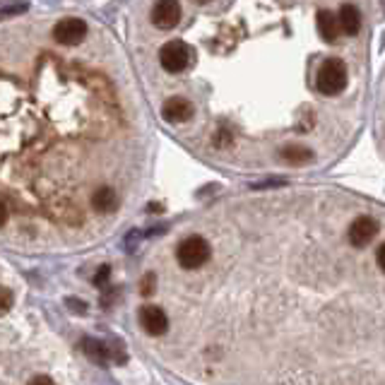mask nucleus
Segmentation results:
<instances>
[{
	"instance_id": "17",
	"label": "nucleus",
	"mask_w": 385,
	"mask_h": 385,
	"mask_svg": "<svg viewBox=\"0 0 385 385\" xmlns=\"http://www.w3.org/2000/svg\"><path fill=\"white\" fill-rule=\"evenodd\" d=\"M10 301H12V294H10V289H3V311L10 309Z\"/></svg>"
},
{
	"instance_id": "9",
	"label": "nucleus",
	"mask_w": 385,
	"mask_h": 385,
	"mask_svg": "<svg viewBox=\"0 0 385 385\" xmlns=\"http://www.w3.org/2000/svg\"><path fill=\"white\" fill-rule=\"evenodd\" d=\"M162 114H164V118L171 121V123H186L193 116V106H191V101L181 99V96H174V99H169L167 104H164Z\"/></svg>"
},
{
	"instance_id": "15",
	"label": "nucleus",
	"mask_w": 385,
	"mask_h": 385,
	"mask_svg": "<svg viewBox=\"0 0 385 385\" xmlns=\"http://www.w3.org/2000/svg\"><path fill=\"white\" fill-rule=\"evenodd\" d=\"M27 385H56V383H53L48 376H34Z\"/></svg>"
},
{
	"instance_id": "10",
	"label": "nucleus",
	"mask_w": 385,
	"mask_h": 385,
	"mask_svg": "<svg viewBox=\"0 0 385 385\" xmlns=\"http://www.w3.org/2000/svg\"><path fill=\"white\" fill-rule=\"evenodd\" d=\"M340 24H342V32L347 37L359 34V29H362V12H359L357 5L352 3L342 5V10H340Z\"/></svg>"
},
{
	"instance_id": "18",
	"label": "nucleus",
	"mask_w": 385,
	"mask_h": 385,
	"mask_svg": "<svg viewBox=\"0 0 385 385\" xmlns=\"http://www.w3.org/2000/svg\"><path fill=\"white\" fill-rule=\"evenodd\" d=\"M195 3H209V0H195Z\"/></svg>"
},
{
	"instance_id": "11",
	"label": "nucleus",
	"mask_w": 385,
	"mask_h": 385,
	"mask_svg": "<svg viewBox=\"0 0 385 385\" xmlns=\"http://www.w3.org/2000/svg\"><path fill=\"white\" fill-rule=\"evenodd\" d=\"M92 207H94L96 212H101V214L114 212V209L118 207V198H116L114 188H109V186L99 188V191L92 195Z\"/></svg>"
},
{
	"instance_id": "1",
	"label": "nucleus",
	"mask_w": 385,
	"mask_h": 385,
	"mask_svg": "<svg viewBox=\"0 0 385 385\" xmlns=\"http://www.w3.org/2000/svg\"><path fill=\"white\" fill-rule=\"evenodd\" d=\"M315 85L318 92L325 96H335L344 90L347 85V67L340 58H328L323 65L318 67V75H315Z\"/></svg>"
},
{
	"instance_id": "4",
	"label": "nucleus",
	"mask_w": 385,
	"mask_h": 385,
	"mask_svg": "<svg viewBox=\"0 0 385 385\" xmlns=\"http://www.w3.org/2000/svg\"><path fill=\"white\" fill-rule=\"evenodd\" d=\"M87 37V24L77 17H67L61 19L53 29V39L63 46H75V43H82Z\"/></svg>"
},
{
	"instance_id": "6",
	"label": "nucleus",
	"mask_w": 385,
	"mask_h": 385,
	"mask_svg": "<svg viewBox=\"0 0 385 385\" xmlns=\"http://www.w3.org/2000/svg\"><path fill=\"white\" fill-rule=\"evenodd\" d=\"M378 236V222L373 217H357L349 227V241L352 246L364 248Z\"/></svg>"
},
{
	"instance_id": "14",
	"label": "nucleus",
	"mask_w": 385,
	"mask_h": 385,
	"mask_svg": "<svg viewBox=\"0 0 385 385\" xmlns=\"http://www.w3.org/2000/svg\"><path fill=\"white\" fill-rule=\"evenodd\" d=\"M149 291H154V275H147L143 280V296H149Z\"/></svg>"
},
{
	"instance_id": "3",
	"label": "nucleus",
	"mask_w": 385,
	"mask_h": 385,
	"mask_svg": "<svg viewBox=\"0 0 385 385\" xmlns=\"http://www.w3.org/2000/svg\"><path fill=\"white\" fill-rule=\"evenodd\" d=\"M193 61V53L186 41H169L159 51V63L167 72H183Z\"/></svg>"
},
{
	"instance_id": "16",
	"label": "nucleus",
	"mask_w": 385,
	"mask_h": 385,
	"mask_svg": "<svg viewBox=\"0 0 385 385\" xmlns=\"http://www.w3.org/2000/svg\"><path fill=\"white\" fill-rule=\"evenodd\" d=\"M376 260H378V267L385 272V243L381 248H378V253H376Z\"/></svg>"
},
{
	"instance_id": "12",
	"label": "nucleus",
	"mask_w": 385,
	"mask_h": 385,
	"mask_svg": "<svg viewBox=\"0 0 385 385\" xmlns=\"http://www.w3.org/2000/svg\"><path fill=\"white\" fill-rule=\"evenodd\" d=\"M85 349H87V354H90L92 359H96V362L104 364V359H106V349H104V344L96 342V340H87V342H85Z\"/></svg>"
},
{
	"instance_id": "7",
	"label": "nucleus",
	"mask_w": 385,
	"mask_h": 385,
	"mask_svg": "<svg viewBox=\"0 0 385 385\" xmlns=\"http://www.w3.org/2000/svg\"><path fill=\"white\" fill-rule=\"evenodd\" d=\"M140 325H143V330L147 335L159 337V335H164L169 330V318L157 306H143V311H140Z\"/></svg>"
},
{
	"instance_id": "5",
	"label": "nucleus",
	"mask_w": 385,
	"mask_h": 385,
	"mask_svg": "<svg viewBox=\"0 0 385 385\" xmlns=\"http://www.w3.org/2000/svg\"><path fill=\"white\" fill-rule=\"evenodd\" d=\"M152 22L157 29H174L181 22V5L176 0H157L152 10Z\"/></svg>"
},
{
	"instance_id": "2",
	"label": "nucleus",
	"mask_w": 385,
	"mask_h": 385,
	"mask_svg": "<svg viewBox=\"0 0 385 385\" xmlns=\"http://www.w3.org/2000/svg\"><path fill=\"white\" fill-rule=\"evenodd\" d=\"M176 258L181 262V267L186 270H198L209 260V243L202 236H188L178 243Z\"/></svg>"
},
{
	"instance_id": "8",
	"label": "nucleus",
	"mask_w": 385,
	"mask_h": 385,
	"mask_svg": "<svg viewBox=\"0 0 385 385\" xmlns=\"http://www.w3.org/2000/svg\"><path fill=\"white\" fill-rule=\"evenodd\" d=\"M315 22H318V32L320 37L325 39V41H337L340 34L342 32V24H340V14H333L330 10H320L318 17H315Z\"/></svg>"
},
{
	"instance_id": "13",
	"label": "nucleus",
	"mask_w": 385,
	"mask_h": 385,
	"mask_svg": "<svg viewBox=\"0 0 385 385\" xmlns=\"http://www.w3.org/2000/svg\"><path fill=\"white\" fill-rule=\"evenodd\" d=\"M282 157L284 159H289V162H304V159H309L311 157V152L309 149H301V147H287L284 152H282Z\"/></svg>"
}]
</instances>
